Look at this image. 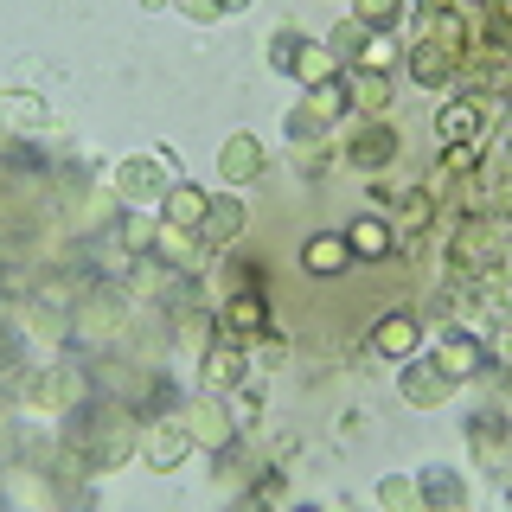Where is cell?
<instances>
[{
  "instance_id": "4",
  "label": "cell",
  "mask_w": 512,
  "mask_h": 512,
  "mask_svg": "<svg viewBox=\"0 0 512 512\" xmlns=\"http://www.w3.org/2000/svg\"><path fill=\"white\" fill-rule=\"evenodd\" d=\"M436 365L448 378H468L480 365V340H474V333H442V340H436Z\"/></svg>"
},
{
  "instance_id": "23",
  "label": "cell",
  "mask_w": 512,
  "mask_h": 512,
  "mask_svg": "<svg viewBox=\"0 0 512 512\" xmlns=\"http://www.w3.org/2000/svg\"><path fill=\"white\" fill-rule=\"evenodd\" d=\"M404 218H410V224L429 218V192H410V199H404Z\"/></svg>"
},
{
  "instance_id": "3",
  "label": "cell",
  "mask_w": 512,
  "mask_h": 512,
  "mask_svg": "<svg viewBox=\"0 0 512 512\" xmlns=\"http://www.w3.org/2000/svg\"><path fill=\"white\" fill-rule=\"evenodd\" d=\"M218 167H224V180H231V186H250L256 173H263V148H256V135H231Z\"/></svg>"
},
{
  "instance_id": "19",
  "label": "cell",
  "mask_w": 512,
  "mask_h": 512,
  "mask_svg": "<svg viewBox=\"0 0 512 512\" xmlns=\"http://www.w3.org/2000/svg\"><path fill=\"white\" fill-rule=\"evenodd\" d=\"M295 58H301V32H276V52H269V64H276V71H295Z\"/></svg>"
},
{
  "instance_id": "11",
  "label": "cell",
  "mask_w": 512,
  "mask_h": 512,
  "mask_svg": "<svg viewBox=\"0 0 512 512\" xmlns=\"http://www.w3.org/2000/svg\"><path fill=\"white\" fill-rule=\"evenodd\" d=\"M442 391H448V372H442V365L429 372V365L410 359V372H404V397H410V404H436Z\"/></svg>"
},
{
  "instance_id": "12",
  "label": "cell",
  "mask_w": 512,
  "mask_h": 512,
  "mask_svg": "<svg viewBox=\"0 0 512 512\" xmlns=\"http://www.w3.org/2000/svg\"><path fill=\"white\" fill-rule=\"evenodd\" d=\"M352 103H365V109H384V103H391V77H384L378 64L352 71Z\"/></svg>"
},
{
  "instance_id": "24",
  "label": "cell",
  "mask_w": 512,
  "mask_h": 512,
  "mask_svg": "<svg viewBox=\"0 0 512 512\" xmlns=\"http://www.w3.org/2000/svg\"><path fill=\"white\" fill-rule=\"evenodd\" d=\"M180 7L192 13V20H218V0H180Z\"/></svg>"
},
{
  "instance_id": "18",
  "label": "cell",
  "mask_w": 512,
  "mask_h": 512,
  "mask_svg": "<svg viewBox=\"0 0 512 512\" xmlns=\"http://www.w3.org/2000/svg\"><path fill=\"white\" fill-rule=\"evenodd\" d=\"M352 45H365V20H346L340 32H333V58H340V64H352V58H359Z\"/></svg>"
},
{
  "instance_id": "13",
  "label": "cell",
  "mask_w": 512,
  "mask_h": 512,
  "mask_svg": "<svg viewBox=\"0 0 512 512\" xmlns=\"http://www.w3.org/2000/svg\"><path fill=\"white\" fill-rule=\"evenodd\" d=\"M224 333H231V340H250V333H263V301L237 295L231 308H224Z\"/></svg>"
},
{
  "instance_id": "21",
  "label": "cell",
  "mask_w": 512,
  "mask_h": 512,
  "mask_svg": "<svg viewBox=\"0 0 512 512\" xmlns=\"http://www.w3.org/2000/svg\"><path fill=\"white\" fill-rule=\"evenodd\" d=\"M391 13H397V0H359V20L365 26H391Z\"/></svg>"
},
{
  "instance_id": "16",
  "label": "cell",
  "mask_w": 512,
  "mask_h": 512,
  "mask_svg": "<svg viewBox=\"0 0 512 512\" xmlns=\"http://www.w3.org/2000/svg\"><path fill=\"white\" fill-rule=\"evenodd\" d=\"M423 493H429L436 506H455V500H468V487H461V480L448 474V468H429V474H423Z\"/></svg>"
},
{
  "instance_id": "26",
  "label": "cell",
  "mask_w": 512,
  "mask_h": 512,
  "mask_svg": "<svg viewBox=\"0 0 512 512\" xmlns=\"http://www.w3.org/2000/svg\"><path fill=\"white\" fill-rule=\"evenodd\" d=\"M141 7H154V13H160V7H173V0H141Z\"/></svg>"
},
{
  "instance_id": "14",
  "label": "cell",
  "mask_w": 512,
  "mask_h": 512,
  "mask_svg": "<svg viewBox=\"0 0 512 512\" xmlns=\"http://www.w3.org/2000/svg\"><path fill=\"white\" fill-rule=\"evenodd\" d=\"M122 192L135 205H148L154 192H160V167H154V160H128V167H122Z\"/></svg>"
},
{
  "instance_id": "10",
  "label": "cell",
  "mask_w": 512,
  "mask_h": 512,
  "mask_svg": "<svg viewBox=\"0 0 512 512\" xmlns=\"http://www.w3.org/2000/svg\"><path fill=\"white\" fill-rule=\"evenodd\" d=\"M346 154H352V167H384V160L397 154V135H391V128H365Z\"/></svg>"
},
{
  "instance_id": "1",
  "label": "cell",
  "mask_w": 512,
  "mask_h": 512,
  "mask_svg": "<svg viewBox=\"0 0 512 512\" xmlns=\"http://www.w3.org/2000/svg\"><path fill=\"white\" fill-rule=\"evenodd\" d=\"M237 231H244V205H237V199H205L199 244H205V250H218V244H231Z\"/></svg>"
},
{
  "instance_id": "6",
  "label": "cell",
  "mask_w": 512,
  "mask_h": 512,
  "mask_svg": "<svg viewBox=\"0 0 512 512\" xmlns=\"http://www.w3.org/2000/svg\"><path fill=\"white\" fill-rule=\"evenodd\" d=\"M141 448H148V468H180V455L192 448V429H180V423H160V429H154V436L141 442Z\"/></svg>"
},
{
  "instance_id": "22",
  "label": "cell",
  "mask_w": 512,
  "mask_h": 512,
  "mask_svg": "<svg viewBox=\"0 0 512 512\" xmlns=\"http://www.w3.org/2000/svg\"><path fill=\"white\" fill-rule=\"evenodd\" d=\"M295 71L308 77V84H320V77H327V52H320V45H308V58H295Z\"/></svg>"
},
{
  "instance_id": "9",
  "label": "cell",
  "mask_w": 512,
  "mask_h": 512,
  "mask_svg": "<svg viewBox=\"0 0 512 512\" xmlns=\"http://www.w3.org/2000/svg\"><path fill=\"white\" fill-rule=\"evenodd\" d=\"M436 135L448 141V148H455V141H474L480 135V109L474 103H448L442 116H436Z\"/></svg>"
},
{
  "instance_id": "20",
  "label": "cell",
  "mask_w": 512,
  "mask_h": 512,
  "mask_svg": "<svg viewBox=\"0 0 512 512\" xmlns=\"http://www.w3.org/2000/svg\"><path fill=\"white\" fill-rule=\"evenodd\" d=\"M442 71H448L442 45H423V58H416V77H423V84H442Z\"/></svg>"
},
{
  "instance_id": "7",
  "label": "cell",
  "mask_w": 512,
  "mask_h": 512,
  "mask_svg": "<svg viewBox=\"0 0 512 512\" xmlns=\"http://www.w3.org/2000/svg\"><path fill=\"white\" fill-rule=\"evenodd\" d=\"M346 244H352V256L378 263V256H391V224H384V218H359V224L346 231Z\"/></svg>"
},
{
  "instance_id": "17",
  "label": "cell",
  "mask_w": 512,
  "mask_h": 512,
  "mask_svg": "<svg viewBox=\"0 0 512 512\" xmlns=\"http://www.w3.org/2000/svg\"><path fill=\"white\" fill-rule=\"evenodd\" d=\"M186 429H192L199 442H212V448H218L224 436H231V423H224V410H218V404H199V416H192Z\"/></svg>"
},
{
  "instance_id": "5",
  "label": "cell",
  "mask_w": 512,
  "mask_h": 512,
  "mask_svg": "<svg viewBox=\"0 0 512 512\" xmlns=\"http://www.w3.org/2000/svg\"><path fill=\"white\" fill-rule=\"evenodd\" d=\"M301 263H308V276H340V269L352 263V244L346 237H308Z\"/></svg>"
},
{
  "instance_id": "15",
  "label": "cell",
  "mask_w": 512,
  "mask_h": 512,
  "mask_svg": "<svg viewBox=\"0 0 512 512\" xmlns=\"http://www.w3.org/2000/svg\"><path fill=\"white\" fill-rule=\"evenodd\" d=\"M231 378H237V340L224 333L212 346V359H205V384H231Z\"/></svg>"
},
{
  "instance_id": "25",
  "label": "cell",
  "mask_w": 512,
  "mask_h": 512,
  "mask_svg": "<svg viewBox=\"0 0 512 512\" xmlns=\"http://www.w3.org/2000/svg\"><path fill=\"white\" fill-rule=\"evenodd\" d=\"M237 7H244V0H218V13H237Z\"/></svg>"
},
{
  "instance_id": "8",
  "label": "cell",
  "mask_w": 512,
  "mask_h": 512,
  "mask_svg": "<svg viewBox=\"0 0 512 512\" xmlns=\"http://www.w3.org/2000/svg\"><path fill=\"white\" fill-rule=\"evenodd\" d=\"M205 218V192L199 186H167V224L173 231H199Z\"/></svg>"
},
{
  "instance_id": "2",
  "label": "cell",
  "mask_w": 512,
  "mask_h": 512,
  "mask_svg": "<svg viewBox=\"0 0 512 512\" xmlns=\"http://www.w3.org/2000/svg\"><path fill=\"white\" fill-rule=\"evenodd\" d=\"M372 346L384 352V359H410V352L423 346V327H416L410 314H384V320H378V333H372Z\"/></svg>"
}]
</instances>
